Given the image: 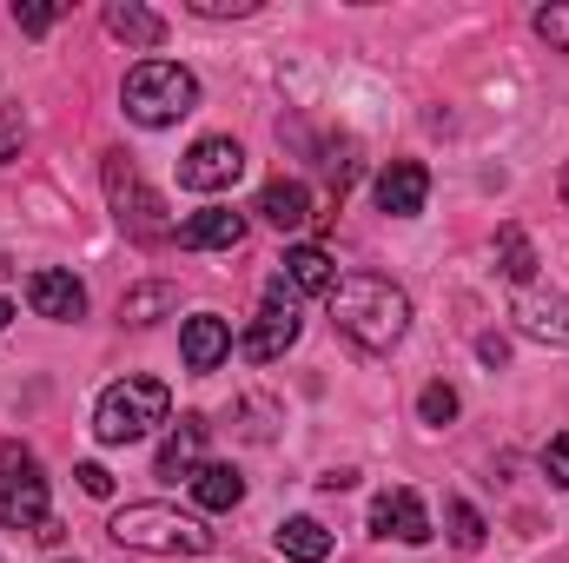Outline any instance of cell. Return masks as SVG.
<instances>
[{"mask_svg":"<svg viewBox=\"0 0 569 563\" xmlns=\"http://www.w3.org/2000/svg\"><path fill=\"white\" fill-rule=\"evenodd\" d=\"M331 325H338L358 352L385 358V352H398L405 332H411V292L391 285V279H378V273H351V279H338V292H331Z\"/></svg>","mask_w":569,"mask_h":563,"instance_id":"1","label":"cell"},{"mask_svg":"<svg viewBox=\"0 0 569 563\" xmlns=\"http://www.w3.org/2000/svg\"><path fill=\"white\" fill-rule=\"evenodd\" d=\"M107 537L120 551H146V557H206L212 551V531L199 517L172 511V504H127V511H113Z\"/></svg>","mask_w":569,"mask_h":563,"instance_id":"2","label":"cell"},{"mask_svg":"<svg viewBox=\"0 0 569 563\" xmlns=\"http://www.w3.org/2000/svg\"><path fill=\"white\" fill-rule=\"evenodd\" d=\"M120 107H127L133 127H172L199 107V80L179 60H140L120 87Z\"/></svg>","mask_w":569,"mask_h":563,"instance_id":"3","label":"cell"},{"mask_svg":"<svg viewBox=\"0 0 569 563\" xmlns=\"http://www.w3.org/2000/svg\"><path fill=\"white\" fill-rule=\"evenodd\" d=\"M172 418V392L159 385V378H146V372H127L120 385H107L100 392V405H93V437L100 444H133L146 437L152 424Z\"/></svg>","mask_w":569,"mask_h":563,"instance_id":"4","label":"cell"},{"mask_svg":"<svg viewBox=\"0 0 569 563\" xmlns=\"http://www.w3.org/2000/svg\"><path fill=\"white\" fill-rule=\"evenodd\" d=\"M0 524H7V531H40V537H53L47 471H40V457L20 451V444L0 451Z\"/></svg>","mask_w":569,"mask_h":563,"instance_id":"5","label":"cell"},{"mask_svg":"<svg viewBox=\"0 0 569 563\" xmlns=\"http://www.w3.org/2000/svg\"><path fill=\"white\" fill-rule=\"evenodd\" d=\"M107 192H113V219L127 226V239H140V246H166L179 226L166 219V199L146 186L140 172L127 166V152H107Z\"/></svg>","mask_w":569,"mask_h":563,"instance_id":"6","label":"cell"},{"mask_svg":"<svg viewBox=\"0 0 569 563\" xmlns=\"http://www.w3.org/2000/svg\"><path fill=\"white\" fill-rule=\"evenodd\" d=\"M298 332H305L298 298H291V285H284V279H272V285H266L259 318L239 332V358H246V365H272V358H284V352L298 345Z\"/></svg>","mask_w":569,"mask_h":563,"instance_id":"7","label":"cell"},{"mask_svg":"<svg viewBox=\"0 0 569 563\" xmlns=\"http://www.w3.org/2000/svg\"><path fill=\"white\" fill-rule=\"evenodd\" d=\"M239 172H246V146L226 140V134L192 140L186 159H179V186L186 192H226V186H239Z\"/></svg>","mask_w":569,"mask_h":563,"instance_id":"8","label":"cell"},{"mask_svg":"<svg viewBox=\"0 0 569 563\" xmlns=\"http://www.w3.org/2000/svg\"><path fill=\"white\" fill-rule=\"evenodd\" d=\"M430 511L425 497L411 491V484H391V491H378V504H371V537H391V544H430Z\"/></svg>","mask_w":569,"mask_h":563,"instance_id":"9","label":"cell"},{"mask_svg":"<svg viewBox=\"0 0 569 563\" xmlns=\"http://www.w3.org/2000/svg\"><path fill=\"white\" fill-rule=\"evenodd\" d=\"M27 305L40 318H53V325H73V318H87V285L73 279V273H60V266H40L27 279Z\"/></svg>","mask_w":569,"mask_h":563,"instance_id":"10","label":"cell"},{"mask_svg":"<svg viewBox=\"0 0 569 563\" xmlns=\"http://www.w3.org/2000/svg\"><path fill=\"white\" fill-rule=\"evenodd\" d=\"M179 358H186V372H219L232 358V325L219 312H192L179 332Z\"/></svg>","mask_w":569,"mask_h":563,"instance_id":"11","label":"cell"},{"mask_svg":"<svg viewBox=\"0 0 569 563\" xmlns=\"http://www.w3.org/2000/svg\"><path fill=\"white\" fill-rule=\"evenodd\" d=\"M510 318H517V332L537 338V345H569V298L563 292H517Z\"/></svg>","mask_w":569,"mask_h":563,"instance_id":"12","label":"cell"},{"mask_svg":"<svg viewBox=\"0 0 569 563\" xmlns=\"http://www.w3.org/2000/svg\"><path fill=\"white\" fill-rule=\"evenodd\" d=\"M430 199V172L425 159H391L385 172H378V206L391 213V219H418Z\"/></svg>","mask_w":569,"mask_h":563,"instance_id":"13","label":"cell"},{"mask_svg":"<svg viewBox=\"0 0 569 563\" xmlns=\"http://www.w3.org/2000/svg\"><path fill=\"white\" fill-rule=\"evenodd\" d=\"M172 239H179L186 253H232V246H246V213H232V206H206V213H192Z\"/></svg>","mask_w":569,"mask_h":563,"instance_id":"14","label":"cell"},{"mask_svg":"<svg viewBox=\"0 0 569 563\" xmlns=\"http://www.w3.org/2000/svg\"><path fill=\"white\" fill-rule=\"evenodd\" d=\"M199 451H206V418L186 412V418L166 431V444H159V477H172V484L192 477V471H199Z\"/></svg>","mask_w":569,"mask_h":563,"instance_id":"15","label":"cell"},{"mask_svg":"<svg viewBox=\"0 0 569 563\" xmlns=\"http://www.w3.org/2000/svg\"><path fill=\"white\" fill-rule=\"evenodd\" d=\"M259 219L279 226V233L311 226V186H305V179H272V186L259 192Z\"/></svg>","mask_w":569,"mask_h":563,"instance_id":"16","label":"cell"},{"mask_svg":"<svg viewBox=\"0 0 569 563\" xmlns=\"http://www.w3.org/2000/svg\"><path fill=\"white\" fill-rule=\"evenodd\" d=\"M284 285H291V298H305V292H338V266H331V253L325 246H298V253H284Z\"/></svg>","mask_w":569,"mask_h":563,"instance_id":"17","label":"cell"},{"mask_svg":"<svg viewBox=\"0 0 569 563\" xmlns=\"http://www.w3.org/2000/svg\"><path fill=\"white\" fill-rule=\"evenodd\" d=\"M186 484H192V504H199V511H239V504H246V477H239L232 464H199Z\"/></svg>","mask_w":569,"mask_h":563,"instance_id":"18","label":"cell"},{"mask_svg":"<svg viewBox=\"0 0 569 563\" xmlns=\"http://www.w3.org/2000/svg\"><path fill=\"white\" fill-rule=\"evenodd\" d=\"M107 33L127 40V47H146V53L166 47V20H159L152 7H140V0H113V7H107Z\"/></svg>","mask_w":569,"mask_h":563,"instance_id":"19","label":"cell"},{"mask_svg":"<svg viewBox=\"0 0 569 563\" xmlns=\"http://www.w3.org/2000/svg\"><path fill=\"white\" fill-rule=\"evenodd\" d=\"M272 544H279V557H291V563H325L331 557V531H325L318 517H284L279 531H272Z\"/></svg>","mask_w":569,"mask_h":563,"instance_id":"20","label":"cell"},{"mask_svg":"<svg viewBox=\"0 0 569 563\" xmlns=\"http://www.w3.org/2000/svg\"><path fill=\"white\" fill-rule=\"evenodd\" d=\"M497 259H503V279L517 285V292H530V279H537V246H530L523 226H503L497 233Z\"/></svg>","mask_w":569,"mask_h":563,"instance_id":"21","label":"cell"},{"mask_svg":"<svg viewBox=\"0 0 569 563\" xmlns=\"http://www.w3.org/2000/svg\"><path fill=\"white\" fill-rule=\"evenodd\" d=\"M172 305H179V292L166 279H152V285H133V292L120 298V318H127V325H152V318H166Z\"/></svg>","mask_w":569,"mask_h":563,"instance_id":"22","label":"cell"},{"mask_svg":"<svg viewBox=\"0 0 569 563\" xmlns=\"http://www.w3.org/2000/svg\"><path fill=\"white\" fill-rule=\"evenodd\" d=\"M443 524H450V544H457V551H477V544H483V517H477V504L450 497V504H443Z\"/></svg>","mask_w":569,"mask_h":563,"instance_id":"23","label":"cell"},{"mask_svg":"<svg viewBox=\"0 0 569 563\" xmlns=\"http://www.w3.org/2000/svg\"><path fill=\"white\" fill-rule=\"evenodd\" d=\"M186 13L192 20H252L259 0H186Z\"/></svg>","mask_w":569,"mask_h":563,"instance_id":"24","label":"cell"},{"mask_svg":"<svg viewBox=\"0 0 569 563\" xmlns=\"http://www.w3.org/2000/svg\"><path fill=\"white\" fill-rule=\"evenodd\" d=\"M60 13H67V7H53V0H13V27H20V33H47Z\"/></svg>","mask_w":569,"mask_h":563,"instance_id":"25","label":"cell"},{"mask_svg":"<svg viewBox=\"0 0 569 563\" xmlns=\"http://www.w3.org/2000/svg\"><path fill=\"white\" fill-rule=\"evenodd\" d=\"M418 418L443 431V424L457 418V392H450V385H425V398H418Z\"/></svg>","mask_w":569,"mask_h":563,"instance_id":"26","label":"cell"},{"mask_svg":"<svg viewBox=\"0 0 569 563\" xmlns=\"http://www.w3.org/2000/svg\"><path fill=\"white\" fill-rule=\"evenodd\" d=\"M537 33L557 47V53H569V7L563 0H550V7H537Z\"/></svg>","mask_w":569,"mask_h":563,"instance_id":"27","label":"cell"},{"mask_svg":"<svg viewBox=\"0 0 569 563\" xmlns=\"http://www.w3.org/2000/svg\"><path fill=\"white\" fill-rule=\"evenodd\" d=\"M543 477H550L557 491H569V431H557V437L543 444Z\"/></svg>","mask_w":569,"mask_h":563,"instance_id":"28","label":"cell"},{"mask_svg":"<svg viewBox=\"0 0 569 563\" xmlns=\"http://www.w3.org/2000/svg\"><path fill=\"white\" fill-rule=\"evenodd\" d=\"M27 134V120H20V107L13 100H0V159H13V146Z\"/></svg>","mask_w":569,"mask_h":563,"instance_id":"29","label":"cell"},{"mask_svg":"<svg viewBox=\"0 0 569 563\" xmlns=\"http://www.w3.org/2000/svg\"><path fill=\"white\" fill-rule=\"evenodd\" d=\"M73 477H80V491H87V497H113V471H107V464H80Z\"/></svg>","mask_w":569,"mask_h":563,"instance_id":"30","label":"cell"},{"mask_svg":"<svg viewBox=\"0 0 569 563\" xmlns=\"http://www.w3.org/2000/svg\"><path fill=\"white\" fill-rule=\"evenodd\" d=\"M477 352H483V365H503V358H510V345H503V338H477Z\"/></svg>","mask_w":569,"mask_h":563,"instance_id":"31","label":"cell"},{"mask_svg":"<svg viewBox=\"0 0 569 563\" xmlns=\"http://www.w3.org/2000/svg\"><path fill=\"white\" fill-rule=\"evenodd\" d=\"M7 318H13V305H7V298H0V332H7Z\"/></svg>","mask_w":569,"mask_h":563,"instance_id":"32","label":"cell"},{"mask_svg":"<svg viewBox=\"0 0 569 563\" xmlns=\"http://www.w3.org/2000/svg\"><path fill=\"white\" fill-rule=\"evenodd\" d=\"M563 199H569V166H563Z\"/></svg>","mask_w":569,"mask_h":563,"instance_id":"33","label":"cell"}]
</instances>
